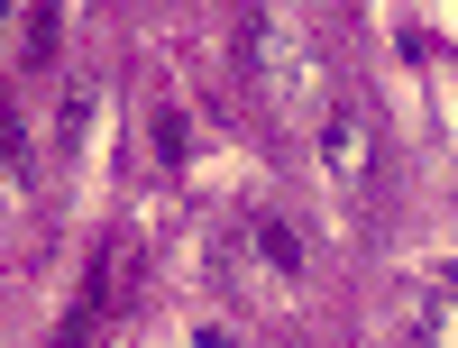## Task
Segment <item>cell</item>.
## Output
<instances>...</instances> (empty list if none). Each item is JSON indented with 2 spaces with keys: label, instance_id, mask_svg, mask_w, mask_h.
Here are the masks:
<instances>
[{
  "label": "cell",
  "instance_id": "1",
  "mask_svg": "<svg viewBox=\"0 0 458 348\" xmlns=\"http://www.w3.org/2000/svg\"><path fill=\"white\" fill-rule=\"evenodd\" d=\"M257 248H266V257H276V266H284V276H302V239H293V229H284V220H257Z\"/></svg>",
  "mask_w": 458,
  "mask_h": 348
},
{
  "label": "cell",
  "instance_id": "2",
  "mask_svg": "<svg viewBox=\"0 0 458 348\" xmlns=\"http://www.w3.org/2000/svg\"><path fill=\"white\" fill-rule=\"evenodd\" d=\"M28 64H55V0L28 10Z\"/></svg>",
  "mask_w": 458,
  "mask_h": 348
},
{
  "label": "cell",
  "instance_id": "3",
  "mask_svg": "<svg viewBox=\"0 0 458 348\" xmlns=\"http://www.w3.org/2000/svg\"><path fill=\"white\" fill-rule=\"evenodd\" d=\"M147 129H157V157L174 166V157H183V110H157V120H147Z\"/></svg>",
  "mask_w": 458,
  "mask_h": 348
}]
</instances>
